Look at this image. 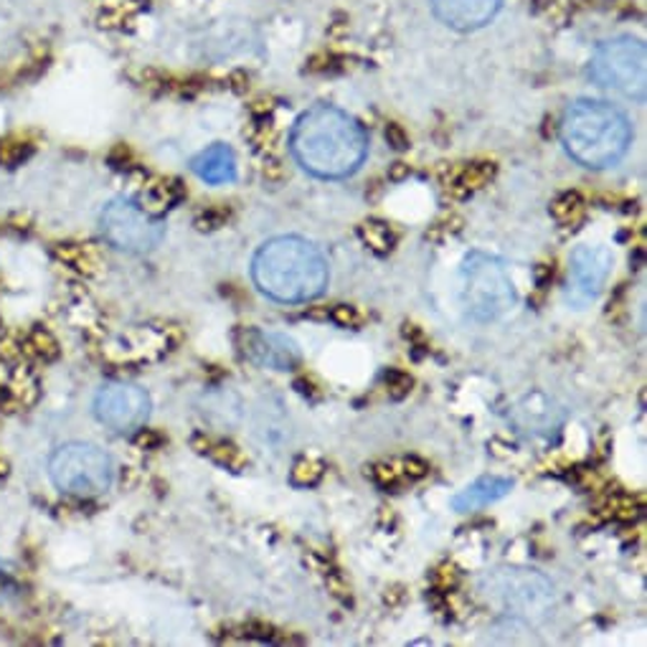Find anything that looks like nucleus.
Here are the masks:
<instances>
[{
  "label": "nucleus",
  "mask_w": 647,
  "mask_h": 647,
  "mask_svg": "<svg viewBox=\"0 0 647 647\" xmlns=\"http://www.w3.org/2000/svg\"><path fill=\"white\" fill-rule=\"evenodd\" d=\"M289 152L305 173L322 181H340L363 166L369 156V135L346 109L315 105L295 120Z\"/></svg>",
  "instance_id": "f257e3e1"
},
{
  "label": "nucleus",
  "mask_w": 647,
  "mask_h": 647,
  "mask_svg": "<svg viewBox=\"0 0 647 647\" xmlns=\"http://www.w3.org/2000/svg\"><path fill=\"white\" fill-rule=\"evenodd\" d=\"M328 259L303 236H275L252 259V279L269 300L297 305L322 295L328 287Z\"/></svg>",
  "instance_id": "f03ea898"
},
{
  "label": "nucleus",
  "mask_w": 647,
  "mask_h": 647,
  "mask_svg": "<svg viewBox=\"0 0 647 647\" xmlns=\"http://www.w3.org/2000/svg\"><path fill=\"white\" fill-rule=\"evenodd\" d=\"M561 142L579 166L604 170L627 156L633 125L623 109L609 102L576 99L561 117Z\"/></svg>",
  "instance_id": "7ed1b4c3"
},
{
  "label": "nucleus",
  "mask_w": 647,
  "mask_h": 647,
  "mask_svg": "<svg viewBox=\"0 0 647 647\" xmlns=\"http://www.w3.org/2000/svg\"><path fill=\"white\" fill-rule=\"evenodd\" d=\"M516 287L508 267L498 257L473 252L459 267V303L465 312L478 322L503 318L516 308Z\"/></svg>",
  "instance_id": "20e7f679"
},
{
  "label": "nucleus",
  "mask_w": 647,
  "mask_h": 647,
  "mask_svg": "<svg viewBox=\"0 0 647 647\" xmlns=\"http://www.w3.org/2000/svg\"><path fill=\"white\" fill-rule=\"evenodd\" d=\"M592 82L612 95L645 102L647 97V49L635 36H615L594 51L590 62Z\"/></svg>",
  "instance_id": "39448f33"
},
{
  "label": "nucleus",
  "mask_w": 647,
  "mask_h": 647,
  "mask_svg": "<svg viewBox=\"0 0 647 647\" xmlns=\"http://www.w3.org/2000/svg\"><path fill=\"white\" fill-rule=\"evenodd\" d=\"M480 590L516 619H541L553 607V584L533 569H492L480 579Z\"/></svg>",
  "instance_id": "423d86ee"
},
{
  "label": "nucleus",
  "mask_w": 647,
  "mask_h": 647,
  "mask_svg": "<svg viewBox=\"0 0 647 647\" xmlns=\"http://www.w3.org/2000/svg\"><path fill=\"white\" fill-rule=\"evenodd\" d=\"M49 475L62 492L76 498H97L115 480V465L105 449L89 442L62 445L49 459Z\"/></svg>",
  "instance_id": "0eeeda50"
},
{
  "label": "nucleus",
  "mask_w": 647,
  "mask_h": 647,
  "mask_svg": "<svg viewBox=\"0 0 647 647\" xmlns=\"http://www.w3.org/2000/svg\"><path fill=\"white\" fill-rule=\"evenodd\" d=\"M102 236L127 254H148L163 242L166 226L130 199H113L102 209L99 216Z\"/></svg>",
  "instance_id": "6e6552de"
},
{
  "label": "nucleus",
  "mask_w": 647,
  "mask_h": 647,
  "mask_svg": "<svg viewBox=\"0 0 647 647\" xmlns=\"http://www.w3.org/2000/svg\"><path fill=\"white\" fill-rule=\"evenodd\" d=\"M95 416L107 429L117 434L140 429L150 416L148 391L135 384H125V381L105 384L95 396Z\"/></svg>",
  "instance_id": "1a4fd4ad"
},
{
  "label": "nucleus",
  "mask_w": 647,
  "mask_h": 647,
  "mask_svg": "<svg viewBox=\"0 0 647 647\" xmlns=\"http://www.w3.org/2000/svg\"><path fill=\"white\" fill-rule=\"evenodd\" d=\"M615 267V257L604 246H579L569 259V279H566V300L584 308L597 300L604 285Z\"/></svg>",
  "instance_id": "9d476101"
},
{
  "label": "nucleus",
  "mask_w": 647,
  "mask_h": 647,
  "mask_svg": "<svg viewBox=\"0 0 647 647\" xmlns=\"http://www.w3.org/2000/svg\"><path fill=\"white\" fill-rule=\"evenodd\" d=\"M242 351L252 363L272 371H289L300 361V348L289 336L250 328L242 333Z\"/></svg>",
  "instance_id": "9b49d317"
},
{
  "label": "nucleus",
  "mask_w": 647,
  "mask_h": 647,
  "mask_svg": "<svg viewBox=\"0 0 647 647\" xmlns=\"http://www.w3.org/2000/svg\"><path fill=\"white\" fill-rule=\"evenodd\" d=\"M432 11L447 29L467 33L496 21L503 0H429Z\"/></svg>",
  "instance_id": "f8f14e48"
},
{
  "label": "nucleus",
  "mask_w": 647,
  "mask_h": 647,
  "mask_svg": "<svg viewBox=\"0 0 647 647\" xmlns=\"http://www.w3.org/2000/svg\"><path fill=\"white\" fill-rule=\"evenodd\" d=\"M191 170L209 185H226L236 181V156L224 142L211 145L191 160Z\"/></svg>",
  "instance_id": "ddd939ff"
},
{
  "label": "nucleus",
  "mask_w": 647,
  "mask_h": 647,
  "mask_svg": "<svg viewBox=\"0 0 647 647\" xmlns=\"http://www.w3.org/2000/svg\"><path fill=\"white\" fill-rule=\"evenodd\" d=\"M510 490H513V480L498 478V475H485V478L467 485L463 492H457L453 498V508L457 513H473V510H480L496 503L500 498H506Z\"/></svg>",
  "instance_id": "4468645a"
},
{
  "label": "nucleus",
  "mask_w": 647,
  "mask_h": 647,
  "mask_svg": "<svg viewBox=\"0 0 647 647\" xmlns=\"http://www.w3.org/2000/svg\"><path fill=\"white\" fill-rule=\"evenodd\" d=\"M513 420L518 427L526 432H549L551 427H559L564 414H561V409L553 406L551 399L543 394H533L526 396L523 402L516 406Z\"/></svg>",
  "instance_id": "2eb2a0df"
},
{
  "label": "nucleus",
  "mask_w": 647,
  "mask_h": 647,
  "mask_svg": "<svg viewBox=\"0 0 647 647\" xmlns=\"http://www.w3.org/2000/svg\"><path fill=\"white\" fill-rule=\"evenodd\" d=\"M579 209H582V201H579V195H576V193L561 195V199L551 206L553 216H556L559 221H569V219H572V216L576 214Z\"/></svg>",
  "instance_id": "dca6fc26"
},
{
  "label": "nucleus",
  "mask_w": 647,
  "mask_h": 647,
  "mask_svg": "<svg viewBox=\"0 0 647 647\" xmlns=\"http://www.w3.org/2000/svg\"><path fill=\"white\" fill-rule=\"evenodd\" d=\"M25 148L15 142H0V163H15V160L23 158Z\"/></svg>",
  "instance_id": "f3484780"
}]
</instances>
